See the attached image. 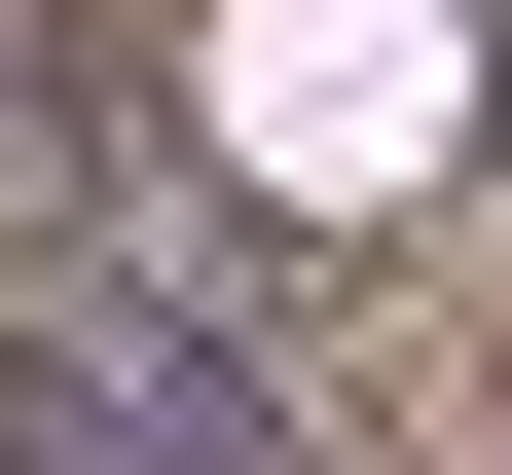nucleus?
<instances>
[{"instance_id":"1","label":"nucleus","mask_w":512,"mask_h":475,"mask_svg":"<svg viewBox=\"0 0 512 475\" xmlns=\"http://www.w3.org/2000/svg\"><path fill=\"white\" fill-rule=\"evenodd\" d=\"M220 110H256L293 183H403V110H439V74H403V0H256V74H220Z\"/></svg>"}]
</instances>
